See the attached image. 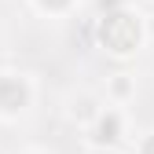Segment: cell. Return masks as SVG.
<instances>
[{
	"label": "cell",
	"mask_w": 154,
	"mask_h": 154,
	"mask_svg": "<svg viewBox=\"0 0 154 154\" xmlns=\"http://www.w3.org/2000/svg\"><path fill=\"white\" fill-rule=\"evenodd\" d=\"M99 41H103L110 51L125 55V51L136 48V41H140V22H136L132 15H125V11H114V15L103 18V26H99Z\"/></svg>",
	"instance_id": "1"
},
{
	"label": "cell",
	"mask_w": 154,
	"mask_h": 154,
	"mask_svg": "<svg viewBox=\"0 0 154 154\" xmlns=\"http://www.w3.org/2000/svg\"><path fill=\"white\" fill-rule=\"evenodd\" d=\"M26 103V85L15 81V77H0V110H22Z\"/></svg>",
	"instance_id": "2"
},
{
	"label": "cell",
	"mask_w": 154,
	"mask_h": 154,
	"mask_svg": "<svg viewBox=\"0 0 154 154\" xmlns=\"http://www.w3.org/2000/svg\"><path fill=\"white\" fill-rule=\"evenodd\" d=\"M118 128H121L118 114H106V118L99 121V128H95V140H99V143H114V140H118Z\"/></svg>",
	"instance_id": "3"
},
{
	"label": "cell",
	"mask_w": 154,
	"mask_h": 154,
	"mask_svg": "<svg viewBox=\"0 0 154 154\" xmlns=\"http://www.w3.org/2000/svg\"><path fill=\"white\" fill-rule=\"evenodd\" d=\"M41 4H44V8H66L70 0H41Z\"/></svg>",
	"instance_id": "4"
},
{
	"label": "cell",
	"mask_w": 154,
	"mask_h": 154,
	"mask_svg": "<svg viewBox=\"0 0 154 154\" xmlns=\"http://www.w3.org/2000/svg\"><path fill=\"white\" fill-rule=\"evenodd\" d=\"M143 154H154V136H150V140L143 143Z\"/></svg>",
	"instance_id": "5"
}]
</instances>
